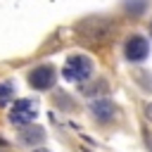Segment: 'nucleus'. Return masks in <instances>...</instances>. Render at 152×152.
<instances>
[{
    "label": "nucleus",
    "mask_w": 152,
    "mask_h": 152,
    "mask_svg": "<svg viewBox=\"0 0 152 152\" xmlns=\"http://www.w3.org/2000/svg\"><path fill=\"white\" fill-rule=\"evenodd\" d=\"M76 31H78V33L83 36V40H88V43H102V40H107V38L112 36L114 26H112V21L104 19V17H88V19H83V21L76 26Z\"/></svg>",
    "instance_id": "obj_1"
},
{
    "label": "nucleus",
    "mask_w": 152,
    "mask_h": 152,
    "mask_svg": "<svg viewBox=\"0 0 152 152\" xmlns=\"http://www.w3.org/2000/svg\"><path fill=\"white\" fill-rule=\"evenodd\" d=\"M90 74H93V62L86 55H71L62 66V76L69 83H83L90 78Z\"/></svg>",
    "instance_id": "obj_2"
},
{
    "label": "nucleus",
    "mask_w": 152,
    "mask_h": 152,
    "mask_svg": "<svg viewBox=\"0 0 152 152\" xmlns=\"http://www.w3.org/2000/svg\"><path fill=\"white\" fill-rule=\"evenodd\" d=\"M38 116V107L33 100H17L12 107H10V121L12 124H19V126H28L33 119Z\"/></svg>",
    "instance_id": "obj_3"
},
{
    "label": "nucleus",
    "mask_w": 152,
    "mask_h": 152,
    "mask_svg": "<svg viewBox=\"0 0 152 152\" xmlns=\"http://www.w3.org/2000/svg\"><path fill=\"white\" fill-rule=\"evenodd\" d=\"M55 81H57V71L50 64H40L28 71V86L36 90H50L55 86Z\"/></svg>",
    "instance_id": "obj_4"
},
{
    "label": "nucleus",
    "mask_w": 152,
    "mask_h": 152,
    "mask_svg": "<svg viewBox=\"0 0 152 152\" xmlns=\"http://www.w3.org/2000/svg\"><path fill=\"white\" fill-rule=\"evenodd\" d=\"M124 55H126V59L128 62H142V59H147V55H150V43H147V38H142V36H131L128 40H126V45H124Z\"/></svg>",
    "instance_id": "obj_5"
},
{
    "label": "nucleus",
    "mask_w": 152,
    "mask_h": 152,
    "mask_svg": "<svg viewBox=\"0 0 152 152\" xmlns=\"http://www.w3.org/2000/svg\"><path fill=\"white\" fill-rule=\"evenodd\" d=\"M90 112H93V119H95V121H100V124H109V121L116 116V107H114L107 97L95 100V102L90 104Z\"/></svg>",
    "instance_id": "obj_6"
},
{
    "label": "nucleus",
    "mask_w": 152,
    "mask_h": 152,
    "mask_svg": "<svg viewBox=\"0 0 152 152\" xmlns=\"http://www.w3.org/2000/svg\"><path fill=\"white\" fill-rule=\"evenodd\" d=\"M43 138H45V133H43V128H38V126H31V128H26V131L21 133V142H26V145L43 142Z\"/></svg>",
    "instance_id": "obj_7"
},
{
    "label": "nucleus",
    "mask_w": 152,
    "mask_h": 152,
    "mask_svg": "<svg viewBox=\"0 0 152 152\" xmlns=\"http://www.w3.org/2000/svg\"><path fill=\"white\" fill-rule=\"evenodd\" d=\"M12 95H14L12 83H0V107H5V104L12 100Z\"/></svg>",
    "instance_id": "obj_8"
},
{
    "label": "nucleus",
    "mask_w": 152,
    "mask_h": 152,
    "mask_svg": "<svg viewBox=\"0 0 152 152\" xmlns=\"http://www.w3.org/2000/svg\"><path fill=\"white\" fill-rule=\"evenodd\" d=\"M145 116H147V119H150V121H152V102H150V104H147V107H145Z\"/></svg>",
    "instance_id": "obj_9"
},
{
    "label": "nucleus",
    "mask_w": 152,
    "mask_h": 152,
    "mask_svg": "<svg viewBox=\"0 0 152 152\" xmlns=\"http://www.w3.org/2000/svg\"><path fill=\"white\" fill-rule=\"evenodd\" d=\"M33 152H50V150H45V147H38V150H33Z\"/></svg>",
    "instance_id": "obj_10"
},
{
    "label": "nucleus",
    "mask_w": 152,
    "mask_h": 152,
    "mask_svg": "<svg viewBox=\"0 0 152 152\" xmlns=\"http://www.w3.org/2000/svg\"><path fill=\"white\" fill-rule=\"evenodd\" d=\"M150 147H152V135H150Z\"/></svg>",
    "instance_id": "obj_11"
},
{
    "label": "nucleus",
    "mask_w": 152,
    "mask_h": 152,
    "mask_svg": "<svg viewBox=\"0 0 152 152\" xmlns=\"http://www.w3.org/2000/svg\"><path fill=\"white\" fill-rule=\"evenodd\" d=\"M150 31H152V26H150Z\"/></svg>",
    "instance_id": "obj_12"
}]
</instances>
